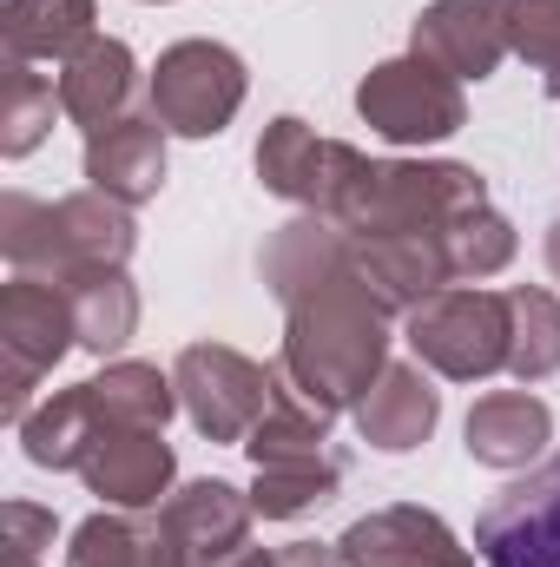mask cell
Here are the masks:
<instances>
[{
  "label": "cell",
  "instance_id": "obj_1",
  "mask_svg": "<svg viewBox=\"0 0 560 567\" xmlns=\"http://www.w3.org/2000/svg\"><path fill=\"white\" fill-rule=\"evenodd\" d=\"M265 284L283 303L278 377L323 416L356 410L390 363V310L350 258V231L303 212L265 245Z\"/></svg>",
  "mask_w": 560,
  "mask_h": 567
},
{
  "label": "cell",
  "instance_id": "obj_2",
  "mask_svg": "<svg viewBox=\"0 0 560 567\" xmlns=\"http://www.w3.org/2000/svg\"><path fill=\"white\" fill-rule=\"evenodd\" d=\"M488 185L475 165L455 158H363L343 172L336 198L317 212L343 225L350 238H390V231H448L455 218L481 212Z\"/></svg>",
  "mask_w": 560,
  "mask_h": 567
},
{
  "label": "cell",
  "instance_id": "obj_3",
  "mask_svg": "<svg viewBox=\"0 0 560 567\" xmlns=\"http://www.w3.org/2000/svg\"><path fill=\"white\" fill-rule=\"evenodd\" d=\"M139 245L133 205L106 192H73V198H0V251L27 278H73V271H126Z\"/></svg>",
  "mask_w": 560,
  "mask_h": 567
},
{
  "label": "cell",
  "instance_id": "obj_4",
  "mask_svg": "<svg viewBox=\"0 0 560 567\" xmlns=\"http://www.w3.org/2000/svg\"><path fill=\"white\" fill-rule=\"evenodd\" d=\"M508 343H515L508 290H435L428 303L409 310L416 363L448 383H481V377L508 370Z\"/></svg>",
  "mask_w": 560,
  "mask_h": 567
},
{
  "label": "cell",
  "instance_id": "obj_5",
  "mask_svg": "<svg viewBox=\"0 0 560 567\" xmlns=\"http://www.w3.org/2000/svg\"><path fill=\"white\" fill-rule=\"evenodd\" d=\"M80 343V323H73V297L53 278H20L0 290V416L20 429L27 423V403L40 390V377Z\"/></svg>",
  "mask_w": 560,
  "mask_h": 567
},
{
  "label": "cell",
  "instance_id": "obj_6",
  "mask_svg": "<svg viewBox=\"0 0 560 567\" xmlns=\"http://www.w3.org/2000/svg\"><path fill=\"white\" fill-rule=\"evenodd\" d=\"M356 113L376 140L390 145H442L468 126V100H462V80L442 73L435 60L403 53V60H383L363 73L356 86Z\"/></svg>",
  "mask_w": 560,
  "mask_h": 567
},
{
  "label": "cell",
  "instance_id": "obj_7",
  "mask_svg": "<svg viewBox=\"0 0 560 567\" xmlns=\"http://www.w3.org/2000/svg\"><path fill=\"white\" fill-rule=\"evenodd\" d=\"M245 60L225 40H178L152 66V120L178 140H218L245 106Z\"/></svg>",
  "mask_w": 560,
  "mask_h": 567
},
{
  "label": "cell",
  "instance_id": "obj_8",
  "mask_svg": "<svg viewBox=\"0 0 560 567\" xmlns=\"http://www.w3.org/2000/svg\"><path fill=\"white\" fill-rule=\"evenodd\" d=\"M172 383H178V410L205 442H251V429L265 423L278 396L271 363H251L231 343H185L172 363Z\"/></svg>",
  "mask_w": 560,
  "mask_h": 567
},
{
  "label": "cell",
  "instance_id": "obj_9",
  "mask_svg": "<svg viewBox=\"0 0 560 567\" xmlns=\"http://www.w3.org/2000/svg\"><path fill=\"white\" fill-rule=\"evenodd\" d=\"M475 555L488 567H560V455L508 482L481 508Z\"/></svg>",
  "mask_w": 560,
  "mask_h": 567
},
{
  "label": "cell",
  "instance_id": "obj_10",
  "mask_svg": "<svg viewBox=\"0 0 560 567\" xmlns=\"http://www.w3.org/2000/svg\"><path fill=\"white\" fill-rule=\"evenodd\" d=\"M106 508H158L172 495V475H178V455L165 442V429L145 423H106L100 416V435L86 442L80 468H73Z\"/></svg>",
  "mask_w": 560,
  "mask_h": 567
},
{
  "label": "cell",
  "instance_id": "obj_11",
  "mask_svg": "<svg viewBox=\"0 0 560 567\" xmlns=\"http://www.w3.org/2000/svg\"><path fill=\"white\" fill-rule=\"evenodd\" d=\"M409 53L435 60L455 80H488L508 47V0H428L409 27Z\"/></svg>",
  "mask_w": 560,
  "mask_h": 567
},
{
  "label": "cell",
  "instance_id": "obj_12",
  "mask_svg": "<svg viewBox=\"0 0 560 567\" xmlns=\"http://www.w3.org/2000/svg\"><path fill=\"white\" fill-rule=\"evenodd\" d=\"M336 555H343V567H468L475 561V548H462L442 515L409 508V502L350 522Z\"/></svg>",
  "mask_w": 560,
  "mask_h": 567
},
{
  "label": "cell",
  "instance_id": "obj_13",
  "mask_svg": "<svg viewBox=\"0 0 560 567\" xmlns=\"http://www.w3.org/2000/svg\"><path fill=\"white\" fill-rule=\"evenodd\" d=\"M350 165H356V145L323 140V133H310L290 113L271 120L265 140H258V178H265V192H278V198L303 205V212H323L336 198V185H343Z\"/></svg>",
  "mask_w": 560,
  "mask_h": 567
},
{
  "label": "cell",
  "instance_id": "obj_14",
  "mask_svg": "<svg viewBox=\"0 0 560 567\" xmlns=\"http://www.w3.org/2000/svg\"><path fill=\"white\" fill-rule=\"evenodd\" d=\"M350 258L363 284L383 297V310H416L435 290L455 284V265H448V231H390V238H350Z\"/></svg>",
  "mask_w": 560,
  "mask_h": 567
},
{
  "label": "cell",
  "instance_id": "obj_15",
  "mask_svg": "<svg viewBox=\"0 0 560 567\" xmlns=\"http://www.w3.org/2000/svg\"><path fill=\"white\" fill-rule=\"evenodd\" d=\"M66 567H191L165 508H100L73 528Z\"/></svg>",
  "mask_w": 560,
  "mask_h": 567
},
{
  "label": "cell",
  "instance_id": "obj_16",
  "mask_svg": "<svg viewBox=\"0 0 560 567\" xmlns=\"http://www.w3.org/2000/svg\"><path fill=\"white\" fill-rule=\"evenodd\" d=\"M133 100H139V60L126 40H86L66 66H60V113L86 133L113 126V120H133Z\"/></svg>",
  "mask_w": 560,
  "mask_h": 567
},
{
  "label": "cell",
  "instance_id": "obj_17",
  "mask_svg": "<svg viewBox=\"0 0 560 567\" xmlns=\"http://www.w3.org/2000/svg\"><path fill=\"white\" fill-rule=\"evenodd\" d=\"M350 416H356L370 449L403 455V449H422L435 435V423H442V390L428 383L422 363H383V377L363 390V403Z\"/></svg>",
  "mask_w": 560,
  "mask_h": 567
},
{
  "label": "cell",
  "instance_id": "obj_18",
  "mask_svg": "<svg viewBox=\"0 0 560 567\" xmlns=\"http://www.w3.org/2000/svg\"><path fill=\"white\" fill-rule=\"evenodd\" d=\"M86 185L120 198V205H145L165 185V126L152 113L113 120L100 133H86Z\"/></svg>",
  "mask_w": 560,
  "mask_h": 567
},
{
  "label": "cell",
  "instance_id": "obj_19",
  "mask_svg": "<svg viewBox=\"0 0 560 567\" xmlns=\"http://www.w3.org/2000/svg\"><path fill=\"white\" fill-rule=\"evenodd\" d=\"M462 435H468V455L481 468H528L554 435V410L535 390H495L468 410Z\"/></svg>",
  "mask_w": 560,
  "mask_h": 567
},
{
  "label": "cell",
  "instance_id": "obj_20",
  "mask_svg": "<svg viewBox=\"0 0 560 567\" xmlns=\"http://www.w3.org/2000/svg\"><path fill=\"white\" fill-rule=\"evenodd\" d=\"M251 495H238L231 482H185L178 495H165V522H172V535L185 542V555L191 567L198 561H218V555H238L245 542H251Z\"/></svg>",
  "mask_w": 560,
  "mask_h": 567
},
{
  "label": "cell",
  "instance_id": "obj_21",
  "mask_svg": "<svg viewBox=\"0 0 560 567\" xmlns=\"http://www.w3.org/2000/svg\"><path fill=\"white\" fill-rule=\"evenodd\" d=\"M93 20H100V7L93 0H7V13H0V40H7V60H73L86 40H100L93 33Z\"/></svg>",
  "mask_w": 560,
  "mask_h": 567
},
{
  "label": "cell",
  "instance_id": "obj_22",
  "mask_svg": "<svg viewBox=\"0 0 560 567\" xmlns=\"http://www.w3.org/2000/svg\"><path fill=\"white\" fill-rule=\"evenodd\" d=\"M73 297V323H80V350L93 357H113L126 350V337L139 330V290L126 271H73V278H53Z\"/></svg>",
  "mask_w": 560,
  "mask_h": 567
},
{
  "label": "cell",
  "instance_id": "obj_23",
  "mask_svg": "<svg viewBox=\"0 0 560 567\" xmlns=\"http://www.w3.org/2000/svg\"><path fill=\"white\" fill-rule=\"evenodd\" d=\"M93 435H100V403H93L86 383H73V390L46 396L40 410H27L20 449H27L33 468H80V455H86Z\"/></svg>",
  "mask_w": 560,
  "mask_h": 567
},
{
  "label": "cell",
  "instance_id": "obj_24",
  "mask_svg": "<svg viewBox=\"0 0 560 567\" xmlns=\"http://www.w3.org/2000/svg\"><path fill=\"white\" fill-rule=\"evenodd\" d=\"M508 310H515V343H508V377L521 390L548 383L560 370V297L541 284H515L508 290Z\"/></svg>",
  "mask_w": 560,
  "mask_h": 567
},
{
  "label": "cell",
  "instance_id": "obj_25",
  "mask_svg": "<svg viewBox=\"0 0 560 567\" xmlns=\"http://www.w3.org/2000/svg\"><path fill=\"white\" fill-rule=\"evenodd\" d=\"M86 390H93V403H100L106 423L165 429L172 410H178V383H172V370H158V363H106V377H93Z\"/></svg>",
  "mask_w": 560,
  "mask_h": 567
},
{
  "label": "cell",
  "instance_id": "obj_26",
  "mask_svg": "<svg viewBox=\"0 0 560 567\" xmlns=\"http://www.w3.org/2000/svg\"><path fill=\"white\" fill-rule=\"evenodd\" d=\"M53 113H60V86L46 73H33L27 60H7V73H0V152L27 158L53 133Z\"/></svg>",
  "mask_w": 560,
  "mask_h": 567
},
{
  "label": "cell",
  "instance_id": "obj_27",
  "mask_svg": "<svg viewBox=\"0 0 560 567\" xmlns=\"http://www.w3.org/2000/svg\"><path fill=\"white\" fill-rule=\"evenodd\" d=\"M343 488V455L336 462H317V468H258V488H251V508L265 522H297L303 508L330 502Z\"/></svg>",
  "mask_w": 560,
  "mask_h": 567
},
{
  "label": "cell",
  "instance_id": "obj_28",
  "mask_svg": "<svg viewBox=\"0 0 560 567\" xmlns=\"http://www.w3.org/2000/svg\"><path fill=\"white\" fill-rule=\"evenodd\" d=\"M448 265H455V278H495V271H508L515 265V225L495 205L455 218L448 225Z\"/></svg>",
  "mask_w": 560,
  "mask_h": 567
},
{
  "label": "cell",
  "instance_id": "obj_29",
  "mask_svg": "<svg viewBox=\"0 0 560 567\" xmlns=\"http://www.w3.org/2000/svg\"><path fill=\"white\" fill-rule=\"evenodd\" d=\"M508 47L535 73L560 66V0H508Z\"/></svg>",
  "mask_w": 560,
  "mask_h": 567
},
{
  "label": "cell",
  "instance_id": "obj_30",
  "mask_svg": "<svg viewBox=\"0 0 560 567\" xmlns=\"http://www.w3.org/2000/svg\"><path fill=\"white\" fill-rule=\"evenodd\" d=\"M0 548H7V567H33L40 548H53V508H33V502H7L0 508Z\"/></svg>",
  "mask_w": 560,
  "mask_h": 567
},
{
  "label": "cell",
  "instance_id": "obj_31",
  "mask_svg": "<svg viewBox=\"0 0 560 567\" xmlns=\"http://www.w3.org/2000/svg\"><path fill=\"white\" fill-rule=\"evenodd\" d=\"M278 567H343V555L317 548V542H290V548H278Z\"/></svg>",
  "mask_w": 560,
  "mask_h": 567
},
{
  "label": "cell",
  "instance_id": "obj_32",
  "mask_svg": "<svg viewBox=\"0 0 560 567\" xmlns=\"http://www.w3.org/2000/svg\"><path fill=\"white\" fill-rule=\"evenodd\" d=\"M198 567H278V555H265V548H238V555H218V561H198Z\"/></svg>",
  "mask_w": 560,
  "mask_h": 567
},
{
  "label": "cell",
  "instance_id": "obj_33",
  "mask_svg": "<svg viewBox=\"0 0 560 567\" xmlns=\"http://www.w3.org/2000/svg\"><path fill=\"white\" fill-rule=\"evenodd\" d=\"M548 271H554V284H560V218L548 225Z\"/></svg>",
  "mask_w": 560,
  "mask_h": 567
},
{
  "label": "cell",
  "instance_id": "obj_34",
  "mask_svg": "<svg viewBox=\"0 0 560 567\" xmlns=\"http://www.w3.org/2000/svg\"><path fill=\"white\" fill-rule=\"evenodd\" d=\"M541 86H548V93L560 100V66H548V73H541Z\"/></svg>",
  "mask_w": 560,
  "mask_h": 567
}]
</instances>
